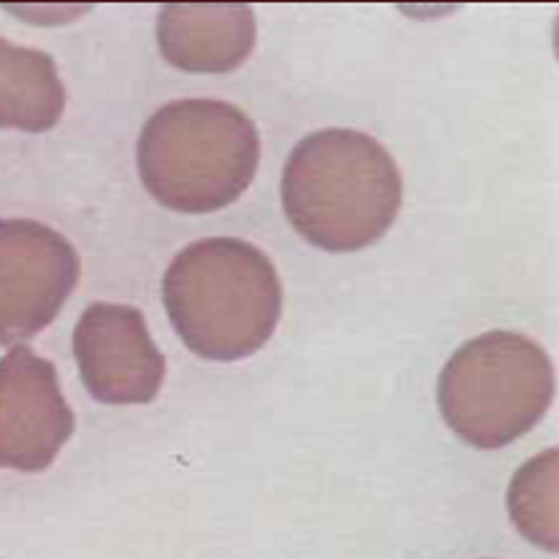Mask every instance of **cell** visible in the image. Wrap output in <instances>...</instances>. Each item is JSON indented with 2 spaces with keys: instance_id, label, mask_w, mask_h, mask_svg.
<instances>
[{
  "instance_id": "obj_4",
  "label": "cell",
  "mask_w": 559,
  "mask_h": 559,
  "mask_svg": "<svg viewBox=\"0 0 559 559\" xmlns=\"http://www.w3.org/2000/svg\"><path fill=\"white\" fill-rule=\"evenodd\" d=\"M552 401V360L515 331H488L467 341L438 381V405L450 430L480 450L504 448L525 436Z\"/></svg>"
},
{
  "instance_id": "obj_7",
  "label": "cell",
  "mask_w": 559,
  "mask_h": 559,
  "mask_svg": "<svg viewBox=\"0 0 559 559\" xmlns=\"http://www.w3.org/2000/svg\"><path fill=\"white\" fill-rule=\"evenodd\" d=\"M75 430L56 366L28 346L0 358V467L43 473Z\"/></svg>"
},
{
  "instance_id": "obj_8",
  "label": "cell",
  "mask_w": 559,
  "mask_h": 559,
  "mask_svg": "<svg viewBox=\"0 0 559 559\" xmlns=\"http://www.w3.org/2000/svg\"><path fill=\"white\" fill-rule=\"evenodd\" d=\"M162 56L187 72H229L257 45L249 5H165L157 21Z\"/></svg>"
},
{
  "instance_id": "obj_6",
  "label": "cell",
  "mask_w": 559,
  "mask_h": 559,
  "mask_svg": "<svg viewBox=\"0 0 559 559\" xmlns=\"http://www.w3.org/2000/svg\"><path fill=\"white\" fill-rule=\"evenodd\" d=\"M78 368L95 401L140 405L157 399L167 364L142 311L124 304H93L75 326Z\"/></svg>"
},
{
  "instance_id": "obj_5",
  "label": "cell",
  "mask_w": 559,
  "mask_h": 559,
  "mask_svg": "<svg viewBox=\"0 0 559 559\" xmlns=\"http://www.w3.org/2000/svg\"><path fill=\"white\" fill-rule=\"evenodd\" d=\"M80 278V259L56 229L0 219V346L48 329Z\"/></svg>"
},
{
  "instance_id": "obj_1",
  "label": "cell",
  "mask_w": 559,
  "mask_h": 559,
  "mask_svg": "<svg viewBox=\"0 0 559 559\" xmlns=\"http://www.w3.org/2000/svg\"><path fill=\"white\" fill-rule=\"evenodd\" d=\"M284 212L313 247L358 251L393 227L403 202V179L371 134L333 128L304 138L286 159Z\"/></svg>"
},
{
  "instance_id": "obj_2",
  "label": "cell",
  "mask_w": 559,
  "mask_h": 559,
  "mask_svg": "<svg viewBox=\"0 0 559 559\" xmlns=\"http://www.w3.org/2000/svg\"><path fill=\"white\" fill-rule=\"evenodd\" d=\"M162 294L179 338L206 360L257 354L276 331L284 306L272 259L231 237L202 239L179 251Z\"/></svg>"
},
{
  "instance_id": "obj_3",
  "label": "cell",
  "mask_w": 559,
  "mask_h": 559,
  "mask_svg": "<svg viewBox=\"0 0 559 559\" xmlns=\"http://www.w3.org/2000/svg\"><path fill=\"white\" fill-rule=\"evenodd\" d=\"M257 124L229 103L177 100L150 117L138 144L140 177L169 210L206 214L237 202L257 175Z\"/></svg>"
},
{
  "instance_id": "obj_9",
  "label": "cell",
  "mask_w": 559,
  "mask_h": 559,
  "mask_svg": "<svg viewBox=\"0 0 559 559\" xmlns=\"http://www.w3.org/2000/svg\"><path fill=\"white\" fill-rule=\"evenodd\" d=\"M66 87L48 52L0 38V130L45 132L60 122Z\"/></svg>"
},
{
  "instance_id": "obj_10",
  "label": "cell",
  "mask_w": 559,
  "mask_h": 559,
  "mask_svg": "<svg viewBox=\"0 0 559 559\" xmlns=\"http://www.w3.org/2000/svg\"><path fill=\"white\" fill-rule=\"evenodd\" d=\"M510 515L530 543L557 552V450L520 467L510 485Z\"/></svg>"
}]
</instances>
